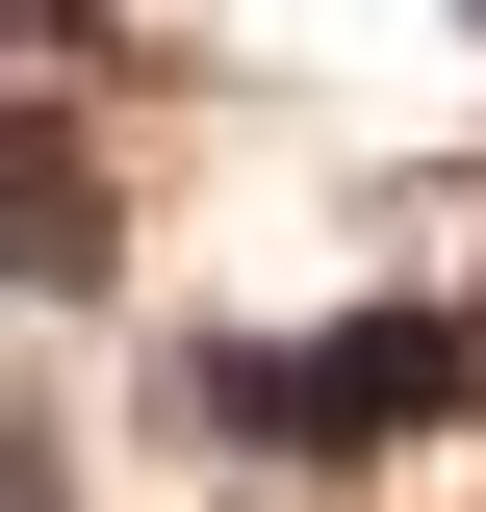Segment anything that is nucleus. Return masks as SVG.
I'll return each instance as SVG.
<instances>
[{
  "label": "nucleus",
  "mask_w": 486,
  "mask_h": 512,
  "mask_svg": "<svg viewBox=\"0 0 486 512\" xmlns=\"http://www.w3.org/2000/svg\"><path fill=\"white\" fill-rule=\"evenodd\" d=\"M461 26H486V0H461Z\"/></svg>",
  "instance_id": "nucleus-1"
}]
</instances>
